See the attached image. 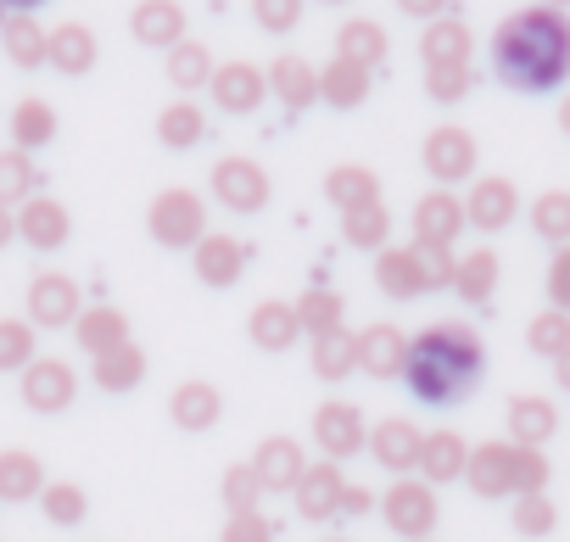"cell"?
<instances>
[{"label": "cell", "instance_id": "cell-23", "mask_svg": "<svg viewBox=\"0 0 570 542\" xmlns=\"http://www.w3.org/2000/svg\"><path fill=\"white\" fill-rule=\"evenodd\" d=\"M185 29H190V18H185L179 0H140V7L129 12V35L140 46H151V51H174L179 40H190Z\"/></svg>", "mask_w": 570, "mask_h": 542}, {"label": "cell", "instance_id": "cell-18", "mask_svg": "<svg viewBox=\"0 0 570 542\" xmlns=\"http://www.w3.org/2000/svg\"><path fill=\"white\" fill-rule=\"evenodd\" d=\"M514 213H520V185L514 179H503V174H481L475 185H470V196H464V218L475 224V229H509L514 224Z\"/></svg>", "mask_w": 570, "mask_h": 542}, {"label": "cell", "instance_id": "cell-42", "mask_svg": "<svg viewBox=\"0 0 570 542\" xmlns=\"http://www.w3.org/2000/svg\"><path fill=\"white\" fill-rule=\"evenodd\" d=\"M213 73H218V68H213V51H207L202 40H179V46L168 51V85H174V90H185V96H190V90H207Z\"/></svg>", "mask_w": 570, "mask_h": 542}, {"label": "cell", "instance_id": "cell-39", "mask_svg": "<svg viewBox=\"0 0 570 542\" xmlns=\"http://www.w3.org/2000/svg\"><path fill=\"white\" fill-rule=\"evenodd\" d=\"M297 325H303V336H308V342L347 331V297H336V292H325V286L303 292V303H297Z\"/></svg>", "mask_w": 570, "mask_h": 542}, {"label": "cell", "instance_id": "cell-6", "mask_svg": "<svg viewBox=\"0 0 570 542\" xmlns=\"http://www.w3.org/2000/svg\"><path fill=\"white\" fill-rule=\"evenodd\" d=\"M207 185H213V201H218L224 213H240V218L263 213L268 196H274L268 168L252 162V157H224V162H213V179H207Z\"/></svg>", "mask_w": 570, "mask_h": 542}, {"label": "cell", "instance_id": "cell-11", "mask_svg": "<svg viewBox=\"0 0 570 542\" xmlns=\"http://www.w3.org/2000/svg\"><path fill=\"white\" fill-rule=\"evenodd\" d=\"M246 263H252V246H246V240H235V235H224V229H207V235L196 240V252H190L196 280H202V286H213V292L240 286Z\"/></svg>", "mask_w": 570, "mask_h": 542}, {"label": "cell", "instance_id": "cell-1", "mask_svg": "<svg viewBox=\"0 0 570 542\" xmlns=\"http://www.w3.org/2000/svg\"><path fill=\"white\" fill-rule=\"evenodd\" d=\"M492 73L525 96L559 90L570 79V18L553 7L509 12L492 35Z\"/></svg>", "mask_w": 570, "mask_h": 542}, {"label": "cell", "instance_id": "cell-32", "mask_svg": "<svg viewBox=\"0 0 570 542\" xmlns=\"http://www.w3.org/2000/svg\"><path fill=\"white\" fill-rule=\"evenodd\" d=\"M325 201H331L336 213L370 207V201H381V174L364 168V162H336V168L325 174Z\"/></svg>", "mask_w": 570, "mask_h": 542}, {"label": "cell", "instance_id": "cell-16", "mask_svg": "<svg viewBox=\"0 0 570 542\" xmlns=\"http://www.w3.org/2000/svg\"><path fill=\"white\" fill-rule=\"evenodd\" d=\"M263 73H268V96H274L285 112H308V107L320 101V68H314L308 57H297V51H279Z\"/></svg>", "mask_w": 570, "mask_h": 542}, {"label": "cell", "instance_id": "cell-22", "mask_svg": "<svg viewBox=\"0 0 570 542\" xmlns=\"http://www.w3.org/2000/svg\"><path fill=\"white\" fill-rule=\"evenodd\" d=\"M420 447H425V431L414 420H381L370 431V453L386 475H414L420 470Z\"/></svg>", "mask_w": 570, "mask_h": 542}, {"label": "cell", "instance_id": "cell-24", "mask_svg": "<svg viewBox=\"0 0 570 542\" xmlns=\"http://www.w3.org/2000/svg\"><path fill=\"white\" fill-rule=\"evenodd\" d=\"M168 420H174V431L202 436V431H213V425L224 420V392H218L213 381H185V386H174V397H168Z\"/></svg>", "mask_w": 570, "mask_h": 542}, {"label": "cell", "instance_id": "cell-63", "mask_svg": "<svg viewBox=\"0 0 570 542\" xmlns=\"http://www.w3.org/2000/svg\"><path fill=\"white\" fill-rule=\"evenodd\" d=\"M325 542H347V536H325Z\"/></svg>", "mask_w": 570, "mask_h": 542}, {"label": "cell", "instance_id": "cell-12", "mask_svg": "<svg viewBox=\"0 0 570 542\" xmlns=\"http://www.w3.org/2000/svg\"><path fill=\"white\" fill-rule=\"evenodd\" d=\"M470 229V218H464V196H453V190H425L420 201H414V246H448L453 252V240Z\"/></svg>", "mask_w": 570, "mask_h": 542}, {"label": "cell", "instance_id": "cell-50", "mask_svg": "<svg viewBox=\"0 0 570 542\" xmlns=\"http://www.w3.org/2000/svg\"><path fill=\"white\" fill-rule=\"evenodd\" d=\"M470 90H475V73H470V62H453V68H425V96H431V101L453 107V101H464Z\"/></svg>", "mask_w": 570, "mask_h": 542}, {"label": "cell", "instance_id": "cell-17", "mask_svg": "<svg viewBox=\"0 0 570 542\" xmlns=\"http://www.w3.org/2000/svg\"><path fill=\"white\" fill-rule=\"evenodd\" d=\"M207 90H213V107H218V112L246 118V112H257V107L268 101V73L252 68V62H224Z\"/></svg>", "mask_w": 570, "mask_h": 542}, {"label": "cell", "instance_id": "cell-9", "mask_svg": "<svg viewBox=\"0 0 570 542\" xmlns=\"http://www.w3.org/2000/svg\"><path fill=\"white\" fill-rule=\"evenodd\" d=\"M18 392H23V408H35V414H62V408H73V397H79V375H73L68 358H35V364L18 375Z\"/></svg>", "mask_w": 570, "mask_h": 542}, {"label": "cell", "instance_id": "cell-49", "mask_svg": "<svg viewBox=\"0 0 570 542\" xmlns=\"http://www.w3.org/2000/svg\"><path fill=\"white\" fill-rule=\"evenodd\" d=\"M218 497H224V509H229V514L257 509V497H263L257 470H252V464H229V470H224V481H218Z\"/></svg>", "mask_w": 570, "mask_h": 542}, {"label": "cell", "instance_id": "cell-10", "mask_svg": "<svg viewBox=\"0 0 570 542\" xmlns=\"http://www.w3.org/2000/svg\"><path fill=\"white\" fill-rule=\"evenodd\" d=\"M314 442L325 447V459H353V453H364L370 447V425H364V408L358 403H347V397H331V403H320L314 408Z\"/></svg>", "mask_w": 570, "mask_h": 542}, {"label": "cell", "instance_id": "cell-46", "mask_svg": "<svg viewBox=\"0 0 570 542\" xmlns=\"http://www.w3.org/2000/svg\"><path fill=\"white\" fill-rule=\"evenodd\" d=\"M531 229L548 246H570V190H542L531 201Z\"/></svg>", "mask_w": 570, "mask_h": 542}, {"label": "cell", "instance_id": "cell-13", "mask_svg": "<svg viewBox=\"0 0 570 542\" xmlns=\"http://www.w3.org/2000/svg\"><path fill=\"white\" fill-rule=\"evenodd\" d=\"M464 486H470L481 503L514 497V442H481V447H470Z\"/></svg>", "mask_w": 570, "mask_h": 542}, {"label": "cell", "instance_id": "cell-27", "mask_svg": "<svg viewBox=\"0 0 570 542\" xmlns=\"http://www.w3.org/2000/svg\"><path fill=\"white\" fill-rule=\"evenodd\" d=\"M246 336H252V347H263V353L297 347V336H303V325H297V303H279V297L257 303L252 319H246Z\"/></svg>", "mask_w": 570, "mask_h": 542}, {"label": "cell", "instance_id": "cell-37", "mask_svg": "<svg viewBox=\"0 0 570 542\" xmlns=\"http://www.w3.org/2000/svg\"><path fill=\"white\" fill-rule=\"evenodd\" d=\"M51 140H57V107L40 101V96H23V101L12 107V146L35 157V151L51 146Z\"/></svg>", "mask_w": 570, "mask_h": 542}, {"label": "cell", "instance_id": "cell-19", "mask_svg": "<svg viewBox=\"0 0 570 542\" xmlns=\"http://www.w3.org/2000/svg\"><path fill=\"white\" fill-rule=\"evenodd\" d=\"M73 235V213L57 196H29L18 207V240H29L35 252H62Z\"/></svg>", "mask_w": 570, "mask_h": 542}, {"label": "cell", "instance_id": "cell-34", "mask_svg": "<svg viewBox=\"0 0 570 542\" xmlns=\"http://www.w3.org/2000/svg\"><path fill=\"white\" fill-rule=\"evenodd\" d=\"M336 57H347V62H358V68H381L386 57H392V40H386V29L375 23V18H347L342 29H336Z\"/></svg>", "mask_w": 570, "mask_h": 542}, {"label": "cell", "instance_id": "cell-60", "mask_svg": "<svg viewBox=\"0 0 570 542\" xmlns=\"http://www.w3.org/2000/svg\"><path fill=\"white\" fill-rule=\"evenodd\" d=\"M559 129H564V135H570V96H564V101H559Z\"/></svg>", "mask_w": 570, "mask_h": 542}, {"label": "cell", "instance_id": "cell-45", "mask_svg": "<svg viewBox=\"0 0 570 542\" xmlns=\"http://www.w3.org/2000/svg\"><path fill=\"white\" fill-rule=\"evenodd\" d=\"M525 347L537 353V358H559L564 347H570V314L564 308H542V314H531V325H525Z\"/></svg>", "mask_w": 570, "mask_h": 542}, {"label": "cell", "instance_id": "cell-31", "mask_svg": "<svg viewBox=\"0 0 570 542\" xmlns=\"http://www.w3.org/2000/svg\"><path fill=\"white\" fill-rule=\"evenodd\" d=\"M464 464H470V447H464V436L459 431H425V447H420V481H436V486H448V481H464Z\"/></svg>", "mask_w": 570, "mask_h": 542}, {"label": "cell", "instance_id": "cell-4", "mask_svg": "<svg viewBox=\"0 0 570 542\" xmlns=\"http://www.w3.org/2000/svg\"><path fill=\"white\" fill-rule=\"evenodd\" d=\"M381 520L386 531H397L403 542H420V536H436V520H442V503H436V486L420 481V475H397L381 497Z\"/></svg>", "mask_w": 570, "mask_h": 542}, {"label": "cell", "instance_id": "cell-53", "mask_svg": "<svg viewBox=\"0 0 570 542\" xmlns=\"http://www.w3.org/2000/svg\"><path fill=\"white\" fill-rule=\"evenodd\" d=\"M218 542H274V520L263 509H246V514H229L218 525Z\"/></svg>", "mask_w": 570, "mask_h": 542}, {"label": "cell", "instance_id": "cell-51", "mask_svg": "<svg viewBox=\"0 0 570 542\" xmlns=\"http://www.w3.org/2000/svg\"><path fill=\"white\" fill-rule=\"evenodd\" d=\"M252 18L263 35H292L303 23V0H252Z\"/></svg>", "mask_w": 570, "mask_h": 542}, {"label": "cell", "instance_id": "cell-36", "mask_svg": "<svg viewBox=\"0 0 570 542\" xmlns=\"http://www.w3.org/2000/svg\"><path fill=\"white\" fill-rule=\"evenodd\" d=\"M96 57H101V46H96V35H90L85 23H57V29H51V68H57V73L85 79V73L96 68Z\"/></svg>", "mask_w": 570, "mask_h": 542}, {"label": "cell", "instance_id": "cell-44", "mask_svg": "<svg viewBox=\"0 0 570 542\" xmlns=\"http://www.w3.org/2000/svg\"><path fill=\"white\" fill-rule=\"evenodd\" d=\"M40 514H46L57 531H73V525H85L90 497H85L79 481H46V492H40Z\"/></svg>", "mask_w": 570, "mask_h": 542}, {"label": "cell", "instance_id": "cell-52", "mask_svg": "<svg viewBox=\"0 0 570 542\" xmlns=\"http://www.w3.org/2000/svg\"><path fill=\"white\" fill-rule=\"evenodd\" d=\"M548 475H553V464H548L542 447H514V497L520 492H548Z\"/></svg>", "mask_w": 570, "mask_h": 542}, {"label": "cell", "instance_id": "cell-8", "mask_svg": "<svg viewBox=\"0 0 570 542\" xmlns=\"http://www.w3.org/2000/svg\"><path fill=\"white\" fill-rule=\"evenodd\" d=\"M375 286L392 303H420L425 292H436L431 263H425L420 246H386V252H375Z\"/></svg>", "mask_w": 570, "mask_h": 542}, {"label": "cell", "instance_id": "cell-38", "mask_svg": "<svg viewBox=\"0 0 570 542\" xmlns=\"http://www.w3.org/2000/svg\"><path fill=\"white\" fill-rule=\"evenodd\" d=\"M157 140H163L168 151L202 146V140H207V112H202L196 101H168V107L157 112Z\"/></svg>", "mask_w": 570, "mask_h": 542}, {"label": "cell", "instance_id": "cell-30", "mask_svg": "<svg viewBox=\"0 0 570 542\" xmlns=\"http://www.w3.org/2000/svg\"><path fill=\"white\" fill-rule=\"evenodd\" d=\"M146 369H151V364H146V347H135V342H124V347H112V353L90 358V381H96L101 392H112V397L140 392Z\"/></svg>", "mask_w": 570, "mask_h": 542}, {"label": "cell", "instance_id": "cell-56", "mask_svg": "<svg viewBox=\"0 0 570 542\" xmlns=\"http://www.w3.org/2000/svg\"><path fill=\"white\" fill-rule=\"evenodd\" d=\"M397 12H409L420 23H436V18H448V0H397Z\"/></svg>", "mask_w": 570, "mask_h": 542}, {"label": "cell", "instance_id": "cell-61", "mask_svg": "<svg viewBox=\"0 0 570 542\" xmlns=\"http://www.w3.org/2000/svg\"><path fill=\"white\" fill-rule=\"evenodd\" d=\"M542 7H553V12H564V7H570V0H542Z\"/></svg>", "mask_w": 570, "mask_h": 542}, {"label": "cell", "instance_id": "cell-62", "mask_svg": "<svg viewBox=\"0 0 570 542\" xmlns=\"http://www.w3.org/2000/svg\"><path fill=\"white\" fill-rule=\"evenodd\" d=\"M320 7H347V0H320Z\"/></svg>", "mask_w": 570, "mask_h": 542}, {"label": "cell", "instance_id": "cell-29", "mask_svg": "<svg viewBox=\"0 0 570 542\" xmlns=\"http://www.w3.org/2000/svg\"><path fill=\"white\" fill-rule=\"evenodd\" d=\"M46 464L29 447H0V503H40Z\"/></svg>", "mask_w": 570, "mask_h": 542}, {"label": "cell", "instance_id": "cell-54", "mask_svg": "<svg viewBox=\"0 0 570 542\" xmlns=\"http://www.w3.org/2000/svg\"><path fill=\"white\" fill-rule=\"evenodd\" d=\"M542 292H548V308H564V314H570V246H553L548 275H542Z\"/></svg>", "mask_w": 570, "mask_h": 542}, {"label": "cell", "instance_id": "cell-47", "mask_svg": "<svg viewBox=\"0 0 570 542\" xmlns=\"http://www.w3.org/2000/svg\"><path fill=\"white\" fill-rule=\"evenodd\" d=\"M35 325L29 319H0V375H23L40 353H35Z\"/></svg>", "mask_w": 570, "mask_h": 542}, {"label": "cell", "instance_id": "cell-55", "mask_svg": "<svg viewBox=\"0 0 570 542\" xmlns=\"http://www.w3.org/2000/svg\"><path fill=\"white\" fill-rule=\"evenodd\" d=\"M370 509H381V497H375L370 486H353V481H347V492H342V514H370Z\"/></svg>", "mask_w": 570, "mask_h": 542}, {"label": "cell", "instance_id": "cell-28", "mask_svg": "<svg viewBox=\"0 0 570 542\" xmlns=\"http://www.w3.org/2000/svg\"><path fill=\"white\" fill-rule=\"evenodd\" d=\"M370 85H375V73L358 68V62H347V57H331V62L320 68V101L336 107V112L364 107V101H370Z\"/></svg>", "mask_w": 570, "mask_h": 542}, {"label": "cell", "instance_id": "cell-20", "mask_svg": "<svg viewBox=\"0 0 570 542\" xmlns=\"http://www.w3.org/2000/svg\"><path fill=\"white\" fill-rule=\"evenodd\" d=\"M498 280H503V257L492 252V246H470V252H459V263H453V297L459 303H470V308H487L492 297H498Z\"/></svg>", "mask_w": 570, "mask_h": 542}, {"label": "cell", "instance_id": "cell-26", "mask_svg": "<svg viewBox=\"0 0 570 542\" xmlns=\"http://www.w3.org/2000/svg\"><path fill=\"white\" fill-rule=\"evenodd\" d=\"M0 46H7L12 68L35 73V68H51V29L35 23V12H12L0 23Z\"/></svg>", "mask_w": 570, "mask_h": 542}, {"label": "cell", "instance_id": "cell-33", "mask_svg": "<svg viewBox=\"0 0 570 542\" xmlns=\"http://www.w3.org/2000/svg\"><path fill=\"white\" fill-rule=\"evenodd\" d=\"M73 342H79L90 358L124 347V342H129V319H124V308H112V303H90V308L79 314V325H73Z\"/></svg>", "mask_w": 570, "mask_h": 542}, {"label": "cell", "instance_id": "cell-7", "mask_svg": "<svg viewBox=\"0 0 570 542\" xmlns=\"http://www.w3.org/2000/svg\"><path fill=\"white\" fill-rule=\"evenodd\" d=\"M425 174L448 190V185H464V179H475V162H481V151H475V135L464 129V124H436L431 135H425Z\"/></svg>", "mask_w": 570, "mask_h": 542}, {"label": "cell", "instance_id": "cell-41", "mask_svg": "<svg viewBox=\"0 0 570 542\" xmlns=\"http://www.w3.org/2000/svg\"><path fill=\"white\" fill-rule=\"evenodd\" d=\"M342 240L358 246V252H386L392 246V213H386V201H370V207L342 213Z\"/></svg>", "mask_w": 570, "mask_h": 542}, {"label": "cell", "instance_id": "cell-5", "mask_svg": "<svg viewBox=\"0 0 570 542\" xmlns=\"http://www.w3.org/2000/svg\"><path fill=\"white\" fill-rule=\"evenodd\" d=\"M29 325L35 331H73L79 314H85V297H79V280L62 275V268H40V275L29 280Z\"/></svg>", "mask_w": 570, "mask_h": 542}, {"label": "cell", "instance_id": "cell-57", "mask_svg": "<svg viewBox=\"0 0 570 542\" xmlns=\"http://www.w3.org/2000/svg\"><path fill=\"white\" fill-rule=\"evenodd\" d=\"M12 240H18V213H12V207H0V252H7Z\"/></svg>", "mask_w": 570, "mask_h": 542}, {"label": "cell", "instance_id": "cell-2", "mask_svg": "<svg viewBox=\"0 0 570 542\" xmlns=\"http://www.w3.org/2000/svg\"><path fill=\"white\" fill-rule=\"evenodd\" d=\"M487 375V347L470 325L448 319V325H425L409 347V392L431 408H448V403H464L470 386Z\"/></svg>", "mask_w": 570, "mask_h": 542}, {"label": "cell", "instance_id": "cell-35", "mask_svg": "<svg viewBox=\"0 0 570 542\" xmlns=\"http://www.w3.org/2000/svg\"><path fill=\"white\" fill-rule=\"evenodd\" d=\"M470 51H475V35H470L459 18H436V23H425V35H420V57H425V68L470 62Z\"/></svg>", "mask_w": 570, "mask_h": 542}, {"label": "cell", "instance_id": "cell-15", "mask_svg": "<svg viewBox=\"0 0 570 542\" xmlns=\"http://www.w3.org/2000/svg\"><path fill=\"white\" fill-rule=\"evenodd\" d=\"M246 464L257 470L263 492H297V481L308 475V453H303L297 436H263Z\"/></svg>", "mask_w": 570, "mask_h": 542}, {"label": "cell", "instance_id": "cell-58", "mask_svg": "<svg viewBox=\"0 0 570 542\" xmlns=\"http://www.w3.org/2000/svg\"><path fill=\"white\" fill-rule=\"evenodd\" d=\"M553 386H559V392H570V347L553 358Z\"/></svg>", "mask_w": 570, "mask_h": 542}, {"label": "cell", "instance_id": "cell-59", "mask_svg": "<svg viewBox=\"0 0 570 542\" xmlns=\"http://www.w3.org/2000/svg\"><path fill=\"white\" fill-rule=\"evenodd\" d=\"M0 7H18V12H35V7H46V0H0Z\"/></svg>", "mask_w": 570, "mask_h": 542}, {"label": "cell", "instance_id": "cell-48", "mask_svg": "<svg viewBox=\"0 0 570 542\" xmlns=\"http://www.w3.org/2000/svg\"><path fill=\"white\" fill-rule=\"evenodd\" d=\"M509 525H514L520 536H548V531L559 525V503H553L548 492H520L514 509H509Z\"/></svg>", "mask_w": 570, "mask_h": 542}, {"label": "cell", "instance_id": "cell-64", "mask_svg": "<svg viewBox=\"0 0 570 542\" xmlns=\"http://www.w3.org/2000/svg\"><path fill=\"white\" fill-rule=\"evenodd\" d=\"M420 542H436V536H420Z\"/></svg>", "mask_w": 570, "mask_h": 542}, {"label": "cell", "instance_id": "cell-25", "mask_svg": "<svg viewBox=\"0 0 570 542\" xmlns=\"http://www.w3.org/2000/svg\"><path fill=\"white\" fill-rule=\"evenodd\" d=\"M503 425H509L514 447H542V442L559 431V408H553V397L520 392V397H509V408H503Z\"/></svg>", "mask_w": 570, "mask_h": 542}, {"label": "cell", "instance_id": "cell-40", "mask_svg": "<svg viewBox=\"0 0 570 542\" xmlns=\"http://www.w3.org/2000/svg\"><path fill=\"white\" fill-rule=\"evenodd\" d=\"M308 364H314V375H320L325 386L347 381V375L358 369V331H336V336H320V342L308 347Z\"/></svg>", "mask_w": 570, "mask_h": 542}, {"label": "cell", "instance_id": "cell-43", "mask_svg": "<svg viewBox=\"0 0 570 542\" xmlns=\"http://www.w3.org/2000/svg\"><path fill=\"white\" fill-rule=\"evenodd\" d=\"M29 196H40V168H35L29 151L7 146V151H0V207H12V213H18Z\"/></svg>", "mask_w": 570, "mask_h": 542}, {"label": "cell", "instance_id": "cell-21", "mask_svg": "<svg viewBox=\"0 0 570 542\" xmlns=\"http://www.w3.org/2000/svg\"><path fill=\"white\" fill-rule=\"evenodd\" d=\"M409 347H414V336H403L397 325H370V331H358V369L370 381H397L409 369Z\"/></svg>", "mask_w": 570, "mask_h": 542}, {"label": "cell", "instance_id": "cell-14", "mask_svg": "<svg viewBox=\"0 0 570 542\" xmlns=\"http://www.w3.org/2000/svg\"><path fill=\"white\" fill-rule=\"evenodd\" d=\"M342 492H347L342 464H336V459H320V464H308V475L297 481L292 503H297V514H303L308 525H331V520L342 514Z\"/></svg>", "mask_w": 570, "mask_h": 542}, {"label": "cell", "instance_id": "cell-3", "mask_svg": "<svg viewBox=\"0 0 570 542\" xmlns=\"http://www.w3.org/2000/svg\"><path fill=\"white\" fill-rule=\"evenodd\" d=\"M146 229H151V240L168 246V252H196V240L207 235V201H202L196 190H185V185H168V190L151 196Z\"/></svg>", "mask_w": 570, "mask_h": 542}]
</instances>
